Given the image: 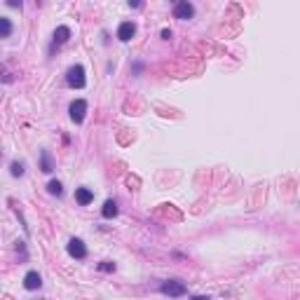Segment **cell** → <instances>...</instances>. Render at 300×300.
I'll list each match as a JSON object with an SVG mask.
<instances>
[{
	"label": "cell",
	"mask_w": 300,
	"mask_h": 300,
	"mask_svg": "<svg viewBox=\"0 0 300 300\" xmlns=\"http://www.w3.org/2000/svg\"><path fill=\"white\" fill-rule=\"evenodd\" d=\"M66 82H68V87H73V89H82L85 85H87V78H85V66H71L68 71H66Z\"/></svg>",
	"instance_id": "1"
},
{
	"label": "cell",
	"mask_w": 300,
	"mask_h": 300,
	"mask_svg": "<svg viewBox=\"0 0 300 300\" xmlns=\"http://www.w3.org/2000/svg\"><path fill=\"white\" fill-rule=\"evenodd\" d=\"M159 291L164 296H169V298H181V296L188 293V288H185V284H183L181 279H167V282H162Z\"/></svg>",
	"instance_id": "2"
},
{
	"label": "cell",
	"mask_w": 300,
	"mask_h": 300,
	"mask_svg": "<svg viewBox=\"0 0 300 300\" xmlns=\"http://www.w3.org/2000/svg\"><path fill=\"white\" fill-rule=\"evenodd\" d=\"M68 113H71V120L75 124H82L85 118H87V101L85 99H75L73 104L68 106Z\"/></svg>",
	"instance_id": "3"
},
{
	"label": "cell",
	"mask_w": 300,
	"mask_h": 300,
	"mask_svg": "<svg viewBox=\"0 0 300 300\" xmlns=\"http://www.w3.org/2000/svg\"><path fill=\"white\" fill-rule=\"evenodd\" d=\"M66 251H68V256L75 258V261H85V258H87V247H85V242L78 239V237H73V239L66 244Z\"/></svg>",
	"instance_id": "4"
},
{
	"label": "cell",
	"mask_w": 300,
	"mask_h": 300,
	"mask_svg": "<svg viewBox=\"0 0 300 300\" xmlns=\"http://www.w3.org/2000/svg\"><path fill=\"white\" fill-rule=\"evenodd\" d=\"M174 17H176V19H181V21L193 19V17H195V5H193V2H188V0L176 2V5H174Z\"/></svg>",
	"instance_id": "5"
},
{
	"label": "cell",
	"mask_w": 300,
	"mask_h": 300,
	"mask_svg": "<svg viewBox=\"0 0 300 300\" xmlns=\"http://www.w3.org/2000/svg\"><path fill=\"white\" fill-rule=\"evenodd\" d=\"M136 35V24L134 21H122L118 26V40L120 42H129Z\"/></svg>",
	"instance_id": "6"
},
{
	"label": "cell",
	"mask_w": 300,
	"mask_h": 300,
	"mask_svg": "<svg viewBox=\"0 0 300 300\" xmlns=\"http://www.w3.org/2000/svg\"><path fill=\"white\" fill-rule=\"evenodd\" d=\"M40 286H42V277H40V272H35V270L26 272V277H24V288H26V291H38Z\"/></svg>",
	"instance_id": "7"
},
{
	"label": "cell",
	"mask_w": 300,
	"mask_h": 300,
	"mask_svg": "<svg viewBox=\"0 0 300 300\" xmlns=\"http://www.w3.org/2000/svg\"><path fill=\"white\" fill-rule=\"evenodd\" d=\"M75 202H78L80 207H87L94 202V193H91L89 188H75Z\"/></svg>",
	"instance_id": "8"
},
{
	"label": "cell",
	"mask_w": 300,
	"mask_h": 300,
	"mask_svg": "<svg viewBox=\"0 0 300 300\" xmlns=\"http://www.w3.org/2000/svg\"><path fill=\"white\" fill-rule=\"evenodd\" d=\"M68 40H71V28L68 26H56V31H54V47L66 45Z\"/></svg>",
	"instance_id": "9"
},
{
	"label": "cell",
	"mask_w": 300,
	"mask_h": 300,
	"mask_svg": "<svg viewBox=\"0 0 300 300\" xmlns=\"http://www.w3.org/2000/svg\"><path fill=\"white\" fill-rule=\"evenodd\" d=\"M40 171H42V174H52L54 171V162H52L50 150H42V153H40Z\"/></svg>",
	"instance_id": "10"
},
{
	"label": "cell",
	"mask_w": 300,
	"mask_h": 300,
	"mask_svg": "<svg viewBox=\"0 0 300 300\" xmlns=\"http://www.w3.org/2000/svg\"><path fill=\"white\" fill-rule=\"evenodd\" d=\"M101 216H104V218H115V216H118V202H115V199H106L104 209H101Z\"/></svg>",
	"instance_id": "11"
},
{
	"label": "cell",
	"mask_w": 300,
	"mask_h": 300,
	"mask_svg": "<svg viewBox=\"0 0 300 300\" xmlns=\"http://www.w3.org/2000/svg\"><path fill=\"white\" fill-rule=\"evenodd\" d=\"M12 35V21L10 17H0V38H10Z\"/></svg>",
	"instance_id": "12"
},
{
	"label": "cell",
	"mask_w": 300,
	"mask_h": 300,
	"mask_svg": "<svg viewBox=\"0 0 300 300\" xmlns=\"http://www.w3.org/2000/svg\"><path fill=\"white\" fill-rule=\"evenodd\" d=\"M47 193H50V195H56V197L64 195V185H61V181H56V178H54V181L47 183Z\"/></svg>",
	"instance_id": "13"
},
{
	"label": "cell",
	"mask_w": 300,
	"mask_h": 300,
	"mask_svg": "<svg viewBox=\"0 0 300 300\" xmlns=\"http://www.w3.org/2000/svg\"><path fill=\"white\" fill-rule=\"evenodd\" d=\"M24 167H26V164H24V162H12V164H10V174H12L14 178H19V176H24Z\"/></svg>",
	"instance_id": "14"
},
{
	"label": "cell",
	"mask_w": 300,
	"mask_h": 300,
	"mask_svg": "<svg viewBox=\"0 0 300 300\" xmlns=\"http://www.w3.org/2000/svg\"><path fill=\"white\" fill-rule=\"evenodd\" d=\"M101 272H115V263H110V261H104V263H99L96 265Z\"/></svg>",
	"instance_id": "15"
},
{
	"label": "cell",
	"mask_w": 300,
	"mask_h": 300,
	"mask_svg": "<svg viewBox=\"0 0 300 300\" xmlns=\"http://www.w3.org/2000/svg\"><path fill=\"white\" fill-rule=\"evenodd\" d=\"M131 68H134V75H141V71H143V64H141V61H136V64L131 66Z\"/></svg>",
	"instance_id": "16"
},
{
	"label": "cell",
	"mask_w": 300,
	"mask_h": 300,
	"mask_svg": "<svg viewBox=\"0 0 300 300\" xmlns=\"http://www.w3.org/2000/svg\"><path fill=\"white\" fill-rule=\"evenodd\" d=\"M162 38H164V40L171 38V31H169V28H164V31H162Z\"/></svg>",
	"instance_id": "17"
},
{
	"label": "cell",
	"mask_w": 300,
	"mask_h": 300,
	"mask_svg": "<svg viewBox=\"0 0 300 300\" xmlns=\"http://www.w3.org/2000/svg\"><path fill=\"white\" fill-rule=\"evenodd\" d=\"M7 5L10 7H21V2H17V0H7Z\"/></svg>",
	"instance_id": "18"
},
{
	"label": "cell",
	"mask_w": 300,
	"mask_h": 300,
	"mask_svg": "<svg viewBox=\"0 0 300 300\" xmlns=\"http://www.w3.org/2000/svg\"><path fill=\"white\" fill-rule=\"evenodd\" d=\"M190 300H211V298H209V296H193Z\"/></svg>",
	"instance_id": "19"
}]
</instances>
